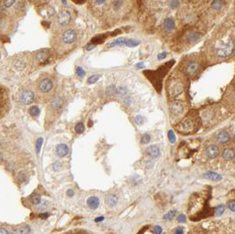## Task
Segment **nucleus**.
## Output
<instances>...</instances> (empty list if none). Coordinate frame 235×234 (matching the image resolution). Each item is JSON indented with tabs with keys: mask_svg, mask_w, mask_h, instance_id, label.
<instances>
[{
	"mask_svg": "<svg viewBox=\"0 0 235 234\" xmlns=\"http://www.w3.org/2000/svg\"><path fill=\"white\" fill-rule=\"evenodd\" d=\"M234 50L235 45L232 40H228L216 47V52L221 57H227L231 56Z\"/></svg>",
	"mask_w": 235,
	"mask_h": 234,
	"instance_id": "nucleus-1",
	"label": "nucleus"
},
{
	"mask_svg": "<svg viewBox=\"0 0 235 234\" xmlns=\"http://www.w3.org/2000/svg\"><path fill=\"white\" fill-rule=\"evenodd\" d=\"M10 102L8 92L4 87L0 86V118L3 117L9 110Z\"/></svg>",
	"mask_w": 235,
	"mask_h": 234,
	"instance_id": "nucleus-2",
	"label": "nucleus"
},
{
	"mask_svg": "<svg viewBox=\"0 0 235 234\" xmlns=\"http://www.w3.org/2000/svg\"><path fill=\"white\" fill-rule=\"evenodd\" d=\"M168 93L171 96L176 97L178 95L181 94L184 91V85L181 81L177 80V79H173L169 81L168 86H167Z\"/></svg>",
	"mask_w": 235,
	"mask_h": 234,
	"instance_id": "nucleus-3",
	"label": "nucleus"
},
{
	"mask_svg": "<svg viewBox=\"0 0 235 234\" xmlns=\"http://www.w3.org/2000/svg\"><path fill=\"white\" fill-rule=\"evenodd\" d=\"M77 33L76 31H74L73 29H69V30H66L63 35H62V41L64 43V44H72L76 41L77 40Z\"/></svg>",
	"mask_w": 235,
	"mask_h": 234,
	"instance_id": "nucleus-4",
	"label": "nucleus"
},
{
	"mask_svg": "<svg viewBox=\"0 0 235 234\" xmlns=\"http://www.w3.org/2000/svg\"><path fill=\"white\" fill-rule=\"evenodd\" d=\"M71 14L68 10L63 9L59 12L57 14V21L61 26H67L71 22Z\"/></svg>",
	"mask_w": 235,
	"mask_h": 234,
	"instance_id": "nucleus-5",
	"label": "nucleus"
},
{
	"mask_svg": "<svg viewBox=\"0 0 235 234\" xmlns=\"http://www.w3.org/2000/svg\"><path fill=\"white\" fill-rule=\"evenodd\" d=\"M53 81L50 78H44L39 84V90L42 93H48L53 89Z\"/></svg>",
	"mask_w": 235,
	"mask_h": 234,
	"instance_id": "nucleus-6",
	"label": "nucleus"
},
{
	"mask_svg": "<svg viewBox=\"0 0 235 234\" xmlns=\"http://www.w3.org/2000/svg\"><path fill=\"white\" fill-rule=\"evenodd\" d=\"M199 68H200V65H199V63L197 62L191 61V62L188 63V64L186 66V69H185V72H186L187 75H189L190 77H193L199 71Z\"/></svg>",
	"mask_w": 235,
	"mask_h": 234,
	"instance_id": "nucleus-7",
	"label": "nucleus"
},
{
	"mask_svg": "<svg viewBox=\"0 0 235 234\" xmlns=\"http://www.w3.org/2000/svg\"><path fill=\"white\" fill-rule=\"evenodd\" d=\"M183 111H184V107L180 102L175 101L172 103V105L170 107L171 114H173L174 116H180L183 113Z\"/></svg>",
	"mask_w": 235,
	"mask_h": 234,
	"instance_id": "nucleus-8",
	"label": "nucleus"
},
{
	"mask_svg": "<svg viewBox=\"0 0 235 234\" xmlns=\"http://www.w3.org/2000/svg\"><path fill=\"white\" fill-rule=\"evenodd\" d=\"M35 100V94L31 91H25L21 94V102L26 105L33 103Z\"/></svg>",
	"mask_w": 235,
	"mask_h": 234,
	"instance_id": "nucleus-9",
	"label": "nucleus"
},
{
	"mask_svg": "<svg viewBox=\"0 0 235 234\" xmlns=\"http://www.w3.org/2000/svg\"><path fill=\"white\" fill-rule=\"evenodd\" d=\"M205 153H206V156L209 158H215L219 154V149L215 144H211L207 147Z\"/></svg>",
	"mask_w": 235,
	"mask_h": 234,
	"instance_id": "nucleus-10",
	"label": "nucleus"
},
{
	"mask_svg": "<svg viewBox=\"0 0 235 234\" xmlns=\"http://www.w3.org/2000/svg\"><path fill=\"white\" fill-rule=\"evenodd\" d=\"M230 138H231L230 134L227 131H225V130H223V131L219 132L217 135V137H216L217 142L221 143V144H225L226 143H228L230 141Z\"/></svg>",
	"mask_w": 235,
	"mask_h": 234,
	"instance_id": "nucleus-11",
	"label": "nucleus"
},
{
	"mask_svg": "<svg viewBox=\"0 0 235 234\" xmlns=\"http://www.w3.org/2000/svg\"><path fill=\"white\" fill-rule=\"evenodd\" d=\"M49 54L47 49L39 50L35 55V59L40 63H44L49 59Z\"/></svg>",
	"mask_w": 235,
	"mask_h": 234,
	"instance_id": "nucleus-12",
	"label": "nucleus"
},
{
	"mask_svg": "<svg viewBox=\"0 0 235 234\" xmlns=\"http://www.w3.org/2000/svg\"><path fill=\"white\" fill-rule=\"evenodd\" d=\"M63 99L60 97L55 98L51 102H50V108L53 111H58L60 109L63 108Z\"/></svg>",
	"mask_w": 235,
	"mask_h": 234,
	"instance_id": "nucleus-13",
	"label": "nucleus"
},
{
	"mask_svg": "<svg viewBox=\"0 0 235 234\" xmlns=\"http://www.w3.org/2000/svg\"><path fill=\"white\" fill-rule=\"evenodd\" d=\"M146 152L148 156L151 157L152 158H156L160 156V151L157 145H151L150 147H148L146 150Z\"/></svg>",
	"mask_w": 235,
	"mask_h": 234,
	"instance_id": "nucleus-14",
	"label": "nucleus"
},
{
	"mask_svg": "<svg viewBox=\"0 0 235 234\" xmlns=\"http://www.w3.org/2000/svg\"><path fill=\"white\" fill-rule=\"evenodd\" d=\"M56 151H57V154L58 155V157H65L68 154L69 148H68V146L65 143H59L58 145L57 146Z\"/></svg>",
	"mask_w": 235,
	"mask_h": 234,
	"instance_id": "nucleus-15",
	"label": "nucleus"
},
{
	"mask_svg": "<svg viewBox=\"0 0 235 234\" xmlns=\"http://www.w3.org/2000/svg\"><path fill=\"white\" fill-rule=\"evenodd\" d=\"M163 27L166 31H173L175 28V20L172 18H166L165 19L164 22H163Z\"/></svg>",
	"mask_w": 235,
	"mask_h": 234,
	"instance_id": "nucleus-16",
	"label": "nucleus"
},
{
	"mask_svg": "<svg viewBox=\"0 0 235 234\" xmlns=\"http://www.w3.org/2000/svg\"><path fill=\"white\" fill-rule=\"evenodd\" d=\"M88 207L92 210H95L97 209L99 205V200L98 197L96 196H91L87 199V202H86Z\"/></svg>",
	"mask_w": 235,
	"mask_h": 234,
	"instance_id": "nucleus-17",
	"label": "nucleus"
},
{
	"mask_svg": "<svg viewBox=\"0 0 235 234\" xmlns=\"http://www.w3.org/2000/svg\"><path fill=\"white\" fill-rule=\"evenodd\" d=\"M203 177L205 179H208L213 181H220L222 180V176L214 172H206L203 174Z\"/></svg>",
	"mask_w": 235,
	"mask_h": 234,
	"instance_id": "nucleus-18",
	"label": "nucleus"
},
{
	"mask_svg": "<svg viewBox=\"0 0 235 234\" xmlns=\"http://www.w3.org/2000/svg\"><path fill=\"white\" fill-rule=\"evenodd\" d=\"M223 157L225 160H233L235 157V152L233 149L227 148L223 152Z\"/></svg>",
	"mask_w": 235,
	"mask_h": 234,
	"instance_id": "nucleus-19",
	"label": "nucleus"
},
{
	"mask_svg": "<svg viewBox=\"0 0 235 234\" xmlns=\"http://www.w3.org/2000/svg\"><path fill=\"white\" fill-rule=\"evenodd\" d=\"M105 202H106L107 205H108L109 207H114V206L116 205V203H117L118 202V199L116 195H109L106 197Z\"/></svg>",
	"mask_w": 235,
	"mask_h": 234,
	"instance_id": "nucleus-20",
	"label": "nucleus"
},
{
	"mask_svg": "<svg viewBox=\"0 0 235 234\" xmlns=\"http://www.w3.org/2000/svg\"><path fill=\"white\" fill-rule=\"evenodd\" d=\"M200 38H201L200 34L196 32V31H194V32H191V33L189 34V35H188V41H189V43H196V42H197V41L200 40Z\"/></svg>",
	"mask_w": 235,
	"mask_h": 234,
	"instance_id": "nucleus-21",
	"label": "nucleus"
},
{
	"mask_svg": "<svg viewBox=\"0 0 235 234\" xmlns=\"http://www.w3.org/2000/svg\"><path fill=\"white\" fill-rule=\"evenodd\" d=\"M126 38H123V37H121V38H117L116 40H113L112 42L109 43L108 47L109 48H112V47H117V46H122V45H125V42H126Z\"/></svg>",
	"mask_w": 235,
	"mask_h": 234,
	"instance_id": "nucleus-22",
	"label": "nucleus"
},
{
	"mask_svg": "<svg viewBox=\"0 0 235 234\" xmlns=\"http://www.w3.org/2000/svg\"><path fill=\"white\" fill-rule=\"evenodd\" d=\"M193 121L191 119H187L185 120L182 123H181V126H182V129L185 130H191L193 129Z\"/></svg>",
	"mask_w": 235,
	"mask_h": 234,
	"instance_id": "nucleus-23",
	"label": "nucleus"
},
{
	"mask_svg": "<svg viewBox=\"0 0 235 234\" xmlns=\"http://www.w3.org/2000/svg\"><path fill=\"white\" fill-rule=\"evenodd\" d=\"M224 5H225V2L223 0H214L211 3V7L216 11L222 9V7H224Z\"/></svg>",
	"mask_w": 235,
	"mask_h": 234,
	"instance_id": "nucleus-24",
	"label": "nucleus"
},
{
	"mask_svg": "<svg viewBox=\"0 0 235 234\" xmlns=\"http://www.w3.org/2000/svg\"><path fill=\"white\" fill-rule=\"evenodd\" d=\"M140 44V40H135V39H127L126 40V42H125V45L128 46V47H136L137 45Z\"/></svg>",
	"mask_w": 235,
	"mask_h": 234,
	"instance_id": "nucleus-25",
	"label": "nucleus"
},
{
	"mask_svg": "<svg viewBox=\"0 0 235 234\" xmlns=\"http://www.w3.org/2000/svg\"><path fill=\"white\" fill-rule=\"evenodd\" d=\"M30 201L32 202V203L34 205H38L41 203V196L38 194H34L32 195V196L30 197Z\"/></svg>",
	"mask_w": 235,
	"mask_h": 234,
	"instance_id": "nucleus-26",
	"label": "nucleus"
},
{
	"mask_svg": "<svg viewBox=\"0 0 235 234\" xmlns=\"http://www.w3.org/2000/svg\"><path fill=\"white\" fill-rule=\"evenodd\" d=\"M106 39V36L105 35H99V36H96L94 37V39L91 40V43L96 45V44H99V43H102L104 40Z\"/></svg>",
	"mask_w": 235,
	"mask_h": 234,
	"instance_id": "nucleus-27",
	"label": "nucleus"
},
{
	"mask_svg": "<svg viewBox=\"0 0 235 234\" xmlns=\"http://www.w3.org/2000/svg\"><path fill=\"white\" fill-rule=\"evenodd\" d=\"M25 66H26L25 62H24L23 60H20V59L17 60V61L15 62V63H14V67H15L18 71L23 70V69L25 68Z\"/></svg>",
	"mask_w": 235,
	"mask_h": 234,
	"instance_id": "nucleus-28",
	"label": "nucleus"
},
{
	"mask_svg": "<svg viewBox=\"0 0 235 234\" xmlns=\"http://www.w3.org/2000/svg\"><path fill=\"white\" fill-rule=\"evenodd\" d=\"M75 131L78 133V134H81L85 131V125L83 122H78V124L76 125L75 127Z\"/></svg>",
	"mask_w": 235,
	"mask_h": 234,
	"instance_id": "nucleus-29",
	"label": "nucleus"
},
{
	"mask_svg": "<svg viewBox=\"0 0 235 234\" xmlns=\"http://www.w3.org/2000/svg\"><path fill=\"white\" fill-rule=\"evenodd\" d=\"M176 213V210H171V211H169L168 213H166V214L165 215V216H163V218H164V219H166V220H172V219L175 216Z\"/></svg>",
	"mask_w": 235,
	"mask_h": 234,
	"instance_id": "nucleus-30",
	"label": "nucleus"
},
{
	"mask_svg": "<svg viewBox=\"0 0 235 234\" xmlns=\"http://www.w3.org/2000/svg\"><path fill=\"white\" fill-rule=\"evenodd\" d=\"M29 114L33 116H37L40 115V109L37 107H32L29 109Z\"/></svg>",
	"mask_w": 235,
	"mask_h": 234,
	"instance_id": "nucleus-31",
	"label": "nucleus"
},
{
	"mask_svg": "<svg viewBox=\"0 0 235 234\" xmlns=\"http://www.w3.org/2000/svg\"><path fill=\"white\" fill-rule=\"evenodd\" d=\"M42 143H43V138L39 137L37 140H36V143H35V147H36V152L37 154L40 153V151H41V148L42 146Z\"/></svg>",
	"mask_w": 235,
	"mask_h": 234,
	"instance_id": "nucleus-32",
	"label": "nucleus"
},
{
	"mask_svg": "<svg viewBox=\"0 0 235 234\" xmlns=\"http://www.w3.org/2000/svg\"><path fill=\"white\" fill-rule=\"evenodd\" d=\"M168 4H169V7H170V8H172V9H176V8H178V7L180 6V2H179V0H170L169 3H168Z\"/></svg>",
	"mask_w": 235,
	"mask_h": 234,
	"instance_id": "nucleus-33",
	"label": "nucleus"
},
{
	"mask_svg": "<svg viewBox=\"0 0 235 234\" xmlns=\"http://www.w3.org/2000/svg\"><path fill=\"white\" fill-rule=\"evenodd\" d=\"M150 141H151V136L149 134H144L141 138V143H143V144L149 143Z\"/></svg>",
	"mask_w": 235,
	"mask_h": 234,
	"instance_id": "nucleus-34",
	"label": "nucleus"
},
{
	"mask_svg": "<svg viewBox=\"0 0 235 234\" xmlns=\"http://www.w3.org/2000/svg\"><path fill=\"white\" fill-rule=\"evenodd\" d=\"M225 212V206L224 205H219L215 208V213L217 216H220Z\"/></svg>",
	"mask_w": 235,
	"mask_h": 234,
	"instance_id": "nucleus-35",
	"label": "nucleus"
},
{
	"mask_svg": "<svg viewBox=\"0 0 235 234\" xmlns=\"http://www.w3.org/2000/svg\"><path fill=\"white\" fill-rule=\"evenodd\" d=\"M48 204H49V202H48V201H44L42 203H41V204H38V208H37V210H38V211H43V210H45L46 209H47V207H48Z\"/></svg>",
	"mask_w": 235,
	"mask_h": 234,
	"instance_id": "nucleus-36",
	"label": "nucleus"
},
{
	"mask_svg": "<svg viewBox=\"0 0 235 234\" xmlns=\"http://www.w3.org/2000/svg\"><path fill=\"white\" fill-rule=\"evenodd\" d=\"M168 139H169L170 143H175L176 137H175V133H174L173 130H169V131H168Z\"/></svg>",
	"mask_w": 235,
	"mask_h": 234,
	"instance_id": "nucleus-37",
	"label": "nucleus"
},
{
	"mask_svg": "<svg viewBox=\"0 0 235 234\" xmlns=\"http://www.w3.org/2000/svg\"><path fill=\"white\" fill-rule=\"evenodd\" d=\"M16 233H30V228L29 226H23V227H20L19 231H17Z\"/></svg>",
	"mask_w": 235,
	"mask_h": 234,
	"instance_id": "nucleus-38",
	"label": "nucleus"
},
{
	"mask_svg": "<svg viewBox=\"0 0 235 234\" xmlns=\"http://www.w3.org/2000/svg\"><path fill=\"white\" fill-rule=\"evenodd\" d=\"M122 4H123L122 0H116V1L114 2V7H115V9H116V10L120 9V8L122 6Z\"/></svg>",
	"mask_w": 235,
	"mask_h": 234,
	"instance_id": "nucleus-39",
	"label": "nucleus"
},
{
	"mask_svg": "<svg viewBox=\"0 0 235 234\" xmlns=\"http://www.w3.org/2000/svg\"><path fill=\"white\" fill-rule=\"evenodd\" d=\"M99 75H94V76H92V77H90V78H88V83H89V84H94V83L97 82V80H99Z\"/></svg>",
	"mask_w": 235,
	"mask_h": 234,
	"instance_id": "nucleus-40",
	"label": "nucleus"
},
{
	"mask_svg": "<svg viewBox=\"0 0 235 234\" xmlns=\"http://www.w3.org/2000/svg\"><path fill=\"white\" fill-rule=\"evenodd\" d=\"M16 2V0H4V4L5 7H11L14 3Z\"/></svg>",
	"mask_w": 235,
	"mask_h": 234,
	"instance_id": "nucleus-41",
	"label": "nucleus"
},
{
	"mask_svg": "<svg viewBox=\"0 0 235 234\" xmlns=\"http://www.w3.org/2000/svg\"><path fill=\"white\" fill-rule=\"evenodd\" d=\"M77 74H78V76H79L80 78H82V77H84V76L85 75V71H84L81 67H78V69H77Z\"/></svg>",
	"mask_w": 235,
	"mask_h": 234,
	"instance_id": "nucleus-42",
	"label": "nucleus"
},
{
	"mask_svg": "<svg viewBox=\"0 0 235 234\" xmlns=\"http://www.w3.org/2000/svg\"><path fill=\"white\" fill-rule=\"evenodd\" d=\"M152 232H153V233L155 234L162 233V228L160 226H154L152 228Z\"/></svg>",
	"mask_w": 235,
	"mask_h": 234,
	"instance_id": "nucleus-43",
	"label": "nucleus"
},
{
	"mask_svg": "<svg viewBox=\"0 0 235 234\" xmlns=\"http://www.w3.org/2000/svg\"><path fill=\"white\" fill-rule=\"evenodd\" d=\"M228 208L232 210L235 212V201H230L228 202Z\"/></svg>",
	"mask_w": 235,
	"mask_h": 234,
	"instance_id": "nucleus-44",
	"label": "nucleus"
},
{
	"mask_svg": "<svg viewBox=\"0 0 235 234\" xmlns=\"http://www.w3.org/2000/svg\"><path fill=\"white\" fill-rule=\"evenodd\" d=\"M186 216L183 214H180L179 215V216H178V222L179 223H185L186 222Z\"/></svg>",
	"mask_w": 235,
	"mask_h": 234,
	"instance_id": "nucleus-45",
	"label": "nucleus"
},
{
	"mask_svg": "<svg viewBox=\"0 0 235 234\" xmlns=\"http://www.w3.org/2000/svg\"><path fill=\"white\" fill-rule=\"evenodd\" d=\"M135 120H136V122H137L138 125H141V124H143V122H144V117L141 116H137Z\"/></svg>",
	"mask_w": 235,
	"mask_h": 234,
	"instance_id": "nucleus-46",
	"label": "nucleus"
},
{
	"mask_svg": "<svg viewBox=\"0 0 235 234\" xmlns=\"http://www.w3.org/2000/svg\"><path fill=\"white\" fill-rule=\"evenodd\" d=\"M18 179L20 180L21 182H23V181H25L26 180H27V176L24 174V173H20L19 174V175H18Z\"/></svg>",
	"mask_w": 235,
	"mask_h": 234,
	"instance_id": "nucleus-47",
	"label": "nucleus"
},
{
	"mask_svg": "<svg viewBox=\"0 0 235 234\" xmlns=\"http://www.w3.org/2000/svg\"><path fill=\"white\" fill-rule=\"evenodd\" d=\"M157 57H158V60H162V59H165V58H166V52H162V53L158 54Z\"/></svg>",
	"mask_w": 235,
	"mask_h": 234,
	"instance_id": "nucleus-48",
	"label": "nucleus"
},
{
	"mask_svg": "<svg viewBox=\"0 0 235 234\" xmlns=\"http://www.w3.org/2000/svg\"><path fill=\"white\" fill-rule=\"evenodd\" d=\"M39 216L41 219H47L49 216V213H41V214H40Z\"/></svg>",
	"mask_w": 235,
	"mask_h": 234,
	"instance_id": "nucleus-49",
	"label": "nucleus"
},
{
	"mask_svg": "<svg viewBox=\"0 0 235 234\" xmlns=\"http://www.w3.org/2000/svg\"><path fill=\"white\" fill-rule=\"evenodd\" d=\"M175 233L177 234H182L184 232H183V229L182 227H177V229L175 231Z\"/></svg>",
	"mask_w": 235,
	"mask_h": 234,
	"instance_id": "nucleus-50",
	"label": "nucleus"
},
{
	"mask_svg": "<svg viewBox=\"0 0 235 234\" xmlns=\"http://www.w3.org/2000/svg\"><path fill=\"white\" fill-rule=\"evenodd\" d=\"M54 170L55 171H59L60 170V163L59 162H56L54 164Z\"/></svg>",
	"mask_w": 235,
	"mask_h": 234,
	"instance_id": "nucleus-51",
	"label": "nucleus"
},
{
	"mask_svg": "<svg viewBox=\"0 0 235 234\" xmlns=\"http://www.w3.org/2000/svg\"><path fill=\"white\" fill-rule=\"evenodd\" d=\"M94 47H95V45L94 44H93V43H91V44H89V45H87V47L85 48L86 49V50H92L93 49H94Z\"/></svg>",
	"mask_w": 235,
	"mask_h": 234,
	"instance_id": "nucleus-52",
	"label": "nucleus"
},
{
	"mask_svg": "<svg viewBox=\"0 0 235 234\" xmlns=\"http://www.w3.org/2000/svg\"><path fill=\"white\" fill-rule=\"evenodd\" d=\"M10 232L8 231V230H6L5 228H3V227H0V233H3V234H6V233H9Z\"/></svg>",
	"mask_w": 235,
	"mask_h": 234,
	"instance_id": "nucleus-53",
	"label": "nucleus"
},
{
	"mask_svg": "<svg viewBox=\"0 0 235 234\" xmlns=\"http://www.w3.org/2000/svg\"><path fill=\"white\" fill-rule=\"evenodd\" d=\"M67 195H69V196H73V195H74V191H73V190H71V189H69V190L67 191Z\"/></svg>",
	"mask_w": 235,
	"mask_h": 234,
	"instance_id": "nucleus-54",
	"label": "nucleus"
},
{
	"mask_svg": "<svg viewBox=\"0 0 235 234\" xmlns=\"http://www.w3.org/2000/svg\"><path fill=\"white\" fill-rule=\"evenodd\" d=\"M152 164H153L152 162H150V161H148V162H147V166H146V167H147L148 169H150V167L152 168Z\"/></svg>",
	"mask_w": 235,
	"mask_h": 234,
	"instance_id": "nucleus-55",
	"label": "nucleus"
},
{
	"mask_svg": "<svg viewBox=\"0 0 235 234\" xmlns=\"http://www.w3.org/2000/svg\"><path fill=\"white\" fill-rule=\"evenodd\" d=\"M105 1H106V0H95V2H96L97 4H102L105 3Z\"/></svg>",
	"mask_w": 235,
	"mask_h": 234,
	"instance_id": "nucleus-56",
	"label": "nucleus"
},
{
	"mask_svg": "<svg viewBox=\"0 0 235 234\" xmlns=\"http://www.w3.org/2000/svg\"><path fill=\"white\" fill-rule=\"evenodd\" d=\"M137 68H144V63H139L137 64Z\"/></svg>",
	"mask_w": 235,
	"mask_h": 234,
	"instance_id": "nucleus-57",
	"label": "nucleus"
},
{
	"mask_svg": "<svg viewBox=\"0 0 235 234\" xmlns=\"http://www.w3.org/2000/svg\"><path fill=\"white\" fill-rule=\"evenodd\" d=\"M104 219V217L103 216H99V217H98V218H96L95 219V222H100V221H102Z\"/></svg>",
	"mask_w": 235,
	"mask_h": 234,
	"instance_id": "nucleus-58",
	"label": "nucleus"
},
{
	"mask_svg": "<svg viewBox=\"0 0 235 234\" xmlns=\"http://www.w3.org/2000/svg\"><path fill=\"white\" fill-rule=\"evenodd\" d=\"M74 2H76V3H82V2H84V1H85V0H73Z\"/></svg>",
	"mask_w": 235,
	"mask_h": 234,
	"instance_id": "nucleus-59",
	"label": "nucleus"
},
{
	"mask_svg": "<svg viewBox=\"0 0 235 234\" xmlns=\"http://www.w3.org/2000/svg\"><path fill=\"white\" fill-rule=\"evenodd\" d=\"M2 161H3V155L0 153V163H2Z\"/></svg>",
	"mask_w": 235,
	"mask_h": 234,
	"instance_id": "nucleus-60",
	"label": "nucleus"
},
{
	"mask_svg": "<svg viewBox=\"0 0 235 234\" xmlns=\"http://www.w3.org/2000/svg\"><path fill=\"white\" fill-rule=\"evenodd\" d=\"M62 2H63V4H66V1H65V0H62Z\"/></svg>",
	"mask_w": 235,
	"mask_h": 234,
	"instance_id": "nucleus-61",
	"label": "nucleus"
},
{
	"mask_svg": "<svg viewBox=\"0 0 235 234\" xmlns=\"http://www.w3.org/2000/svg\"><path fill=\"white\" fill-rule=\"evenodd\" d=\"M0 57H1V54H0Z\"/></svg>",
	"mask_w": 235,
	"mask_h": 234,
	"instance_id": "nucleus-62",
	"label": "nucleus"
}]
</instances>
